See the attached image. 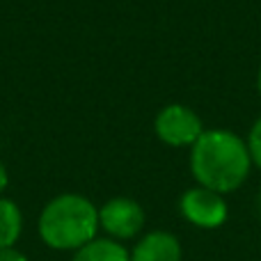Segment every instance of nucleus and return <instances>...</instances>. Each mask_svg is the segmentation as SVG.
I'll return each instance as SVG.
<instances>
[{
    "label": "nucleus",
    "mask_w": 261,
    "mask_h": 261,
    "mask_svg": "<svg viewBox=\"0 0 261 261\" xmlns=\"http://www.w3.org/2000/svg\"><path fill=\"white\" fill-rule=\"evenodd\" d=\"M250 149L229 130H204L193 144L190 167L195 179L213 193H231L248 179Z\"/></svg>",
    "instance_id": "nucleus-1"
},
{
    "label": "nucleus",
    "mask_w": 261,
    "mask_h": 261,
    "mask_svg": "<svg viewBox=\"0 0 261 261\" xmlns=\"http://www.w3.org/2000/svg\"><path fill=\"white\" fill-rule=\"evenodd\" d=\"M96 225L99 213L81 195H60L39 218L41 239L58 250H81L94 241Z\"/></svg>",
    "instance_id": "nucleus-2"
},
{
    "label": "nucleus",
    "mask_w": 261,
    "mask_h": 261,
    "mask_svg": "<svg viewBox=\"0 0 261 261\" xmlns=\"http://www.w3.org/2000/svg\"><path fill=\"white\" fill-rule=\"evenodd\" d=\"M156 133L165 144L172 147H186L195 144L197 138L204 133L202 119L186 106H167L156 117Z\"/></svg>",
    "instance_id": "nucleus-3"
},
{
    "label": "nucleus",
    "mask_w": 261,
    "mask_h": 261,
    "mask_svg": "<svg viewBox=\"0 0 261 261\" xmlns=\"http://www.w3.org/2000/svg\"><path fill=\"white\" fill-rule=\"evenodd\" d=\"M181 213L197 227H218L227 218V204L220 193L208 188H193L181 197Z\"/></svg>",
    "instance_id": "nucleus-4"
},
{
    "label": "nucleus",
    "mask_w": 261,
    "mask_h": 261,
    "mask_svg": "<svg viewBox=\"0 0 261 261\" xmlns=\"http://www.w3.org/2000/svg\"><path fill=\"white\" fill-rule=\"evenodd\" d=\"M99 222L115 239H130L142 229L144 213L138 202H133L128 197H117L110 199L99 211Z\"/></svg>",
    "instance_id": "nucleus-5"
},
{
    "label": "nucleus",
    "mask_w": 261,
    "mask_h": 261,
    "mask_svg": "<svg viewBox=\"0 0 261 261\" xmlns=\"http://www.w3.org/2000/svg\"><path fill=\"white\" fill-rule=\"evenodd\" d=\"M130 261H181L179 241L165 231H153L135 245Z\"/></svg>",
    "instance_id": "nucleus-6"
},
{
    "label": "nucleus",
    "mask_w": 261,
    "mask_h": 261,
    "mask_svg": "<svg viewBox=\"0 0 261 261\" xmlns=\"http://www.w3.org/2000/svg\"><path fill=\"white\" fill-rule=\"evenodd\" d=\"M73 261H130L128 252L113 241H90L76 252Z\"/></svg>",
    "instance_id": "nucleus-7"
},
{
    "label": "nucleus",
    "mask_w": 261,
    "mask_h": 261,
    "mask_svg": "<svg viewBox=\"0 0 261 261\" xmlns=\"http://www.w3.org/2000/svg\"><path fill=\"white\" fill-rule=\"evenodd\" d=\"M21 227L23 220L18 206L9 199H0V250L16 243V239L21 236Z\"/></svg>",
    "instance_id": "nucleus-8"
},
{
    "label": "nucleus",
    "mask_w": 261,
    "mask_h": 261,
    "mask_svg": "<svg viewBox=\"0 0 261 261\" xmlns=\"http://www.w3.org/2000/svg\"><path fill=\"white\" fill-rule=\"evenodd\" d=\"M248 149H250V158L252 163H257L261 170V117L257 119V124L250 130V140H248Z\"/></svg>",
    "instance_id": "nucleus-9"
},
{
    "label": "nucleus",
    "mask_w": 261,
    "mask_h": 261,
    "mask_svg": "<svg viewBox=\"0 0 261 261\" xmlns=\"http://www.w3.org/2000/svg\"><path fill=\"white\" fill-rule=\"evenodd\" d=\"M0 261H25V257L21 252H16L14 248H5L0 250Z\"/></svg>",
    "instance_id": "nucleus-10"
},
{
    "label": "nucleus",
    "mask_w": 261,
    "mask_h": 261,
    "mask_svg": "<svg viewBox=\"0 0 261 261\" xmlns=\"http://www.w3.org/2000/svg\"><path fill=\"white\" fill-rule=\"evenodd\" d=\"M5 186H7V170H5V165L0 163V193L5 190Z\"/></svg>",
    "instance_id": "nucleus-11"
},
{
    "label": "nucleus",
    "mask_w": 261,
    "mask_h": 261,
    "mask_svg": "<svg viewBox=\"0 0 261 261\" xmlns=\"http://www.w3.org/2000/svg\"><path fill=\"white\" fill-rule=\"evenodd\" d=\"M257 85H259V92H261V69H259V81H257Z\"/></svg>",
    "instance_id": "nucleus-12"
},
{
    "label": "nucleus",
    "mask_w": 261,
    "mask_h": 261,
    "mask_svg": "<svg viewBox=\"0 0 261 261\" xmlns=\"http://www.w3.org/2000/svg\"><path fill=\"white\" fill-rule=\"evenodd\" d=\"M259 216H261V195H259Z\"/></svg>",
    "instance_id": "nucleus-13"
}]
</instances>
